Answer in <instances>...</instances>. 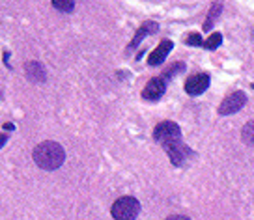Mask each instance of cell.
<instances>
[{
  "mask_svg": "<svg viewBox=\"0 0 254 220\" xmlns=\"http://www.w3.org/2000/svg\"><path fill=\"white\" fill-rule=\"evenodd\" d=\"M32 159L34 163L43 168V170H56L64 165L65 161V151L58 142L47 140L38 144L34 151H32Z\"/></svg>",
  "mask_w": 254,
  "mask_h": 220,
  "instance_id": "cell-1",
  "label": "cell"
},
{
  "mask_svg": "<svg viewBox=\"0 0 254 220\" xmlns=\"http://www.w3.org/2000/svg\"><path fill=\"white\" fill-rule=\"evenodd\" d=\"M111 213L114 220H135L140 213V204L133 196H122L112 204Z\"/></svg>",
  "mask_w": 254,
  "mask_h": 220,
  "instance_id": "cell-2",
  "label": "cell"
},
{
  "mask_svg": "<svg viewBox=\"0 0 254 220\" xmlns=\"http://www.w3.org/2000/svg\"><path fill=\"white\" fill-rule=\"evenodd\" d=\"M153 138L165 148L172 142L182 140V131H180V127L176 125L174 121H161L155 127V131H153Z\"/></svg>",
  "mask_w": 254,
  "mask_h": 220,
  "instance_id": "cell-3",
  "label": "cell"
},
{
  "mask_svg": "<svg viewBox=\"0 0 254 220\" xmlns=\"http://www.w3.org/2000/svg\"><path fill=\"white\" fill-rule=\"evenodd\" d=\"M165 150H167L168 157H170V163H172L174 166H183L187 159L194 155L189 146H185V144H183V140L168 144V146H165Z\"/></svg>",
  "mask_w": 254,
  "mask_h": 220,
  "instance_id": "cell-4",
  "label": "cell"
},
{
  "mask_svg": "<svg viewBox=\"0 0 254 220\" xmlns=\"http://www.w3.org/2000/svg\"><path fill=\"white\" fill-rule=\"evenodd\" d=\"M247 103V95L243 92H234L230 94L224 101L219 105V114L228 116V114H236L238 110H241Z\"/></svg>",
  "mask_w": 254,
  "mask_h": 220,
  "instance_id": "cell-5",
  "label": "cell"
},
{
  "mask_svg": "<svg viewBox=\"0 0 254 220\" xmlns=\"http://www.w3.org/2000/svg\"><path fill=\"white\" fill-rule=\"evenodd\" d=\"M207 88H209V75H206V73L192 75V77L187 79V82H185V92L189 95L204 94Z\"/></svg>",
  "mask_w": 254,
  "mask_h": 220,
  "instance_id": "cell-6",
  "label": "cell"
},
{
  "mask_svg": "<svg viewBox=\"0 0 254 220\" xmlns=\"http://www.w3.org/2000/svg\"><path fill=\"white\" fill-rule=\"evenodd\" d=\"M165 90H167V82L161 77H155L144 86L142 97L146 101H157V99H161V95H165Z\"/></svg>",
  "mask_w": 254,
  "mask_h": 220,
  "instance_id": "cell-7",
  "label": "cell"
},
{
  "mask_svg": "<svg viewBox=\"0 0 254 220\" xmlns=\"http://www.w3.org/2000/svg\"><path fill=\"white\" fill-rule=\"evenodd\" d=\"M172 47H174V43L170 40L161 41L157 47H155V51H151L150 56H148V65H159V63L165 62V58H167L168 53L172 51Z\"/></svg>",
  "mask_w": 254,
  "mask_h": 220,
  "instance_id": "cell-8",
  "label": "cell"
},
{
  "mask_svg": "<svg viewBox=\"0 0 254 220\" xmlns=\"http://www.w3.org/2000/svg\"><path fill=\"white\" fill-rule=\"evenodd\" d=\"M24 73H26V77H28L32 82H45V79H47L45 67H43L40 62H28L24 65Z\"/></svg>",
  "mask_w": 254,
  "mask_h": 220,
  "instance_id": "cell-9",
  "label": "cell"
},
{
  "mask_svg": "<svg viewBox=\"0 0 254 220\" xmlns=\"http://www.w3.org/2000/svg\"><path fill=\"white\" fill-rule=\"evenodd\" d=\"M159 30V24L157 23H153V21H148V23H144L138 30H136V34H135V38L131 40V43H129V51L131 49H135L140 41L146 38V36H150V34H153V32H157Z\"/></svg>",
  "mask_w": 254,
  "mask_h": 220,
  "instance_id": "cell-10",
  "label": "cell"
},
{
  "mask_svg": "<svg viewBox=\"0 0 254 220\" xmlns=\"http://www.w3.org/2000/svg\"><path fill=\"white\" fill-rule=\"evenodd\" d=\"M241 138H243L245 144L254 146V121H247L243 131H241Z\"/></svg>",
  "mask_w": 254,
  "mask_h": 220,
  "instance_id": "cell-11",
  "label": "cell"
},
{
  "mask_svg": "<svg viewBox=\"0 0 254 220\" xmlns=\"http://www.w3.org/2000/svg\"><path fill=\"white\" fill-rule=\"evenodd\" d=\"M221 11H222V4H213V8H211V11H209V15H207V21H206V24H204V30H209L211 26H213V23H215V19L221 15Z\"/></svg>",
  "mask_w": 254,
  "mask_h": 220,
  "instance_id": "cell-12",
  "label": "cell"
},
{
  "mask_svg": "<svg viewBox=\"0 0 254 220\" xmlns=\"http://www.w3.org/2000/svg\"><path fill=\"white\" fill-rule=\"evenodd\" d=\"M221 43H222V36L219 32H215V34H211V36L207 38V41H204L202 45H204L207 51H213V49L221 47Z\"/></svg>",
  "mask_w": 254,
  "mask_h": 220,
  "instance_id": "cell-13",
  "label": "cell"
},
{
  "mask_svg": "<svg viewBox=\"0 0 254 220\" xmlns=\"http://www.w3.org/2000/svg\"><path fill=\"white\" fill-rule=\"evenodd\" d=\"M53 6L60 11H71L75 8V2L73 0H53Z\"/></svg>",
  "mask_w": 254,
  "mask_h": 220,
  "instance_id": "cell-14",
  "label": "cell"
},
{
  "mask_svg": "<svg viewBox=\"0 0 254 220\" xmlns=\"http://www.w3.org/2000/svg\"><path fill=\"white\" fill-rule=\"evenodd\" d=\"M183 69H185V65H183L182 62H180V63H172V67H170L167 73H163V77H161V79L167 82L168 77H172V75H176V73H182Z\"/></svg>",
  "mask_w": 254,
  "mask_h": 220,
  "instance_id": "cell-15",
  "label": "cell"
},
{
  "mask_svg": "<svg viewBox=\"0 0 254 220\" xmlns=\"http://www.w3.org/2000/svg\"><path fill=\"white\" fill-rule=\"evenodd\" d=\"M185 41H187V45H194V47H198V45H202V43H204L198 34H189Z\"/></svg>",
  "mask_w": 254,
  "mask_h": 220,
  "instance_id": "cell-16",
  "label": "cell"
},
{
  "mask_svg": "<svg viewBox=\"0 0 254 220\" xmlns=\"http://www.w3.org/2000/svg\"><path fill=\"white\" fill-rule=\"evenodd\" d=\"M167 220H190L189 217H185V215H170Z\"/></svg>",
  "mask_w": 254,
  "mask_h": 220,
  "instance_id": "cell-17",
  "label": "cell"
},
{
  "mask_svg": "<svg viewBox=\"0 0 254 220\" xmlns=\"http://www.w3.org/2000/svg\"><path fill=\"white\" fill-rule=\"evenodd\" d=\"M6 142H8V134H0V148H2Z\"/></svg>",
  "mask_w": 254,
  "mask_h": 220,
  "instance_id": "cell-18",
  "label": "cell"
},
{
  "mask_svg": "<svg viewBox=\"0 0 254 220\" xmlns=\"http://www.w3.org/2000/svg\"><path fill=\"white\" fill-rule=\"evenodd\" d=\"M4 129H9V131H11V129H13V123H4Z\"/></svg>",
  "mask_w": 254,
  "mask_h": 220,
  "instance_id": "cell-19",
  "label": "cell"
},
{
  "mask_svg": "<svg viewBox=\"0 0 254 220\" xmlns=\"http://www.w3.org/2000/svg\"><path fill=\"white\" fill-rule=\"evenodd\" d=\"M253 88H254V84H253Z\"/></svg>",
  "mask_w": 254,
  "mask_h": 220,
  "instance_id": "cell-20",
  "label": "cell"
}]
</instances>
